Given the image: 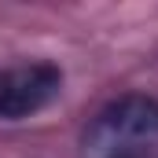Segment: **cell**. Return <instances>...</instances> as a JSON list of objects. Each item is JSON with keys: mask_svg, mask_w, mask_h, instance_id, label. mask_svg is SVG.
I'll list each match as a JSON object with an SVG mask.
<instances>
[{"mask_svg": "<svg viewBox=\"0 0 158 158\" xmlns=\"http://www.w3.org/2000/svg\"><path fill=\"white\" fill-rule=\"evenodd\" d=\"M63 88V74L52 63H30L0 74V118L19 121L44 110Z\"/></svg>", "mask_w": 158, "mask_h": 158, "instance_id": "7a4b0ae2", "label": "cell"}, {"mask_svg": "<svg viewBox=\"0 0 158 158\" xmlns=\"http://www.w3.org/2000/svg\"><path fill=\"white\" fill-rule=\"evenodd\" d=\"M158 143V103L151 99H121L107 107L88 132V158H147Z\"/></svg>", "mask_w": 158, "mask_h": 158, "instance_id": "6da1fadb", "label": "cell"}]
</instances>
